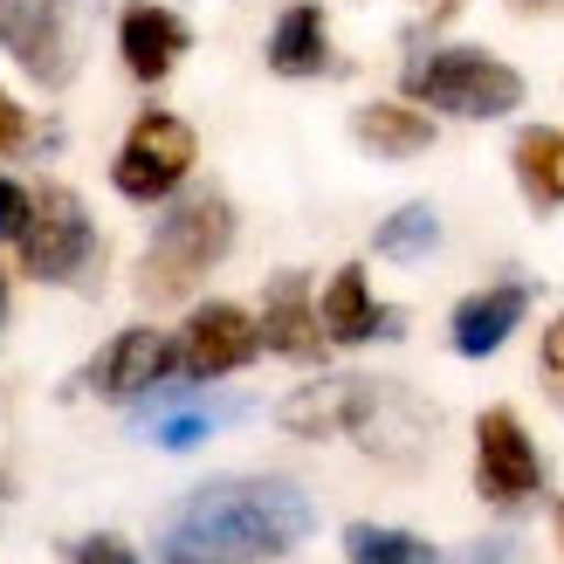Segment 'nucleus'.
Here are the masks:
<instances>
[{
  "label": "nucleus",
  "mask_w": 564,
  "mask_h": 564,
  "mask_svg": "<svg viewBox=\"0 0 564 564\" xmlns=\"http://www.w3.org/2000/svg\"><path fill=\"white\" fill-rule=\"evenodd\" d=\"M523 8H544V0H523Z\"/></svg>",
  "instance_id": "nucleus-30"
},
{
  "label": "nucleus",
  "mask_w": 564,
  "mask_h": 564,
  "mask_svg": "<svg viewBox=\"0 0 564 564\" xmlns=\"http://www.w3.org/2000/svg\"><path fill=\"white\" fill-rule=\"evenodd\" d=\"M14 241H21V269L35 282H76L97 256V228H90V214H83V200L69 186L28 193V228Z\"/></svg>",
  "instance_id": "nucleus-4"
},
{
  "label": "nucleus",
  "mask_w": 564,
  "mask_h": 564,
  "mask_svg": "<svg viewBox=\"0 0 564 564\" xmlns=\"http://www.w3.org/2000/svg\"><path fill=\"white\" fill-rule=\"evenodd\" d=\"M310 496L296 482H207L200 496H186L173 523H165V557H207V564H262L282 557L310 538Z\"/></svg>",
  "instance_id": "nucleus-1"
},
{
  "label": "nucleus",
  "mask_w": 564,
  "mask_h": 564,
  "mask_svg": "<svg viewBox=\"0 0 564 564\" xmlns=\"http://www.w3.org/2000/svg\"><path fill=\"white\" fill-rule=\"evenodd\" d=\"M0 48L48 90L76 76V28L63 0H0Z\"/></svg>",
  "instance_id": "nucleus-8"
},
{
  "label": "nucleus",
  "mask_w": 564,
  "mask_h": 564,
  "mask_svg": "<svg viewBox=\"0 0 564 564\" xmlns=\"http://www.w3.org/2000/svg\"><path fill=\"white\" fill-rule=\"evenodd\" d=\"M351 131H358V145L379 152V159H413V152L434 145V124L420 118L413 104H365L351 118Z\"/></svg>",
  "instance_id": "nucleus-16"
},
{
  "label": "nucleus",
  "mask_w": 564,
  "mask_h": 564,
  "mask_svg": "<svg viewBox=\"0 0 564 564\" xmlns=\"http://www.w3.org/2000/svg\"><path fill=\"white\" fill-rule=\"evenodd\" d=\"M345 551H351V564H441L427 538H413V530H386V523H351Z\"/></svg>",
  "instance_id": "nucleus-20"
},
{
  "label": "nucleus",
  "mask_w": 564,
  "mask_h": 564,
  "mask_svg": "<svg viewBox=\"0 0 564 564\" xmlns=\"http://www.w3.org/2000/svg\"><path fill=\"white\" fill-rule=\"evenodd\" d=\"M523 310H530V290H517V282H496V290L468 296L455 310V351L462 358H489L502 337L523 324Z\"/></svg>",
  "instance_id": "nucleus-14"
},
{
  "label": "nucleus",
  "mask_w": 564,
  "mask_h": 564,
  "mask_svg": "<svg viewBox=\"0 0 564 564\" xmlns=\"http://www.w3.org/2000/svg\"><path fill=\"white\" fill-rule=\"evenodd\" d=\"M447 564H517V538H475L468 551H455Z\"/></svg>",
  "instance_id": "nucleus-24"
},
{
  "label": "nucleus",
  "mask_w": 564,
  "mask_h": 564,
  "mask_svg": "<svg viewBox=\"0 0 564 564\" xmlns=\"http://www.w3.org/2000/svg\"><path fill=\"white\" fill-rule=\"evenodd\" d=\"M557 523H564V502H557Z\"/></svg>",
  "instance_id": "nucleus-31"
},
{
  "label": "nucleus",
  "mask_w": 564,
  "mask_h": 564,
  "mask_svg": "<svg viewBox=\"0 0 564 564\" xmlns=\"http://www.w3.org/2000/svg\"><path fill=\"white\" fill-rule=\"evenodd\" d=\"M345 434H358V441L372 447V455H386V462H406V455H420V447H427V434H434V413L420 406V400H406L400 386L351 379Z\"/></svg>",
  "instance_id": "nucleus-9"
},
{
  "label": "nucleus",
  "mask_w": 564,
  "mask_h": 564,
  "mask_svg": "<svg viewBox=\"0 0 564 564\" xmlns=\"http://www.w3.org/2000/svg\"><path fill=\"white\" fill-rule=\"evenodd\" d=\"M475 489L496 510H517V502H530L544 489V462H538V447H530L523 420L510 406H489L475 420Z\"/></svg>",
  "instance_id": "nucleus-6"
},
{
  "label": "nucleus",
  "mask_w": 564,
  "mask_h": 564,
  "mask_svg": "<svg viewBox=\"0 0 564 564\" xmlns=\"http://www.w3.org/2000/svg\"><path fill=\"white\" fill-rule=\"evenodd\" d=\"M434 241H441V214L434 207H400V214H386L379 220V235H372V248L379 256H392V262H420V256H434Z\"/></svg>",
  "instance_id": "nucleus-21"
},
{
  "label": "nucleus",
  "mask_w": 564,
  "mask_h": 564,
  "mask_svg": "<svg viewBox=\"0 0 564 564\" xmlns=\"http://www.w3.org/2000/svg\"><path fill=\"white\" fill-rule=\"evenodd\" d=\"M406 90L447 118H510L523 104V76L489 48H434L406 69Z\"/></svg>",
  "instance_id": "nucleus-3"
},
{
  "label": "nucleus",
  "mask_w": 564,
  "mask_h": 564,
  "mask_svg": "<svg viewBox=\"0 0 564 564\" xmlns=\"http://www.w3.org/2000/svg\"><path fill=\"white\" fill-rule=\"evenodd\" d=\"M165 564H207V557H165Z\"/></svg>",
  "instance_id": "nucleus-28"
},
{
  "label": "nucleus",
  "mask_w": 564,
  "mask_h": 564,
  "mask_svg": "<svg viewBox=\"0 0 564 564\" xmlns=\"http://www.w3.org/2000/svg\"><path fill=\"white\" fill-rule=\"evenodd\" d=\"M235 413H248V406H241V400H193V406H165V413H152L145 434H152L159 447H200L214 427H228Z\"/></svg>",
  "instance_id": "nucleus-18"
},
{
  "label": "nucleus",
  "mask_w": 564,
  "mask_h": 564,
  "mask_svg": "<svg viewBox=\"0 0 564 564\" xmlns=\"http://www.w3.org/2000/svg\"><path fill=\"white\" fill-rule=\"evenodd\" d=\"M69 564H138V551L124 538H83L69 544Z\"/></svg>",
  "instance_id": "nucleus-22"
},
{
  "label": "nucleus",
  "mask_w": 564,
  "mask_h": 564,
  "mask_svg": "<svg viewBox=\"0 0 564 564\" xmlns=\"http://www.w3.org/2000/svg\"><path fill=\"white\" fill-rule=\"evenodd\" d=\"M317 324H324V345H365V337L392 330V317L372 303V282H365L358 262L330 275V290H324V303H317Z\"/></svg>",
  "instance_id": "nucleus-13"
},
{
  "label": "nucleus",
  "mask_w": 564,
  "mask_h": 564,
  "mask_svg": "<svg viewBox=\"0 0 564 564\" xmlns=\"http://www.w3.org/2000/svg\"><path fill=\"white\" fill-rule=\"evenodd\" d=\"M434 8H455V0H434Z\"/></svg>",
  "instance_id": "nucleus-29"
},
{
  "label": "nucleus",
  "mask_w": 564,
  "mask_h": 564,
  "mask_svg": "<svg viewBox=\"0 0 564 564\" xmlns=\"http://www.w3.org/2000/svg\"><path fill=\"white\" fill-rule=\"evenodd\" d=\"M262 345L269 351H282V358H296V365H310V358H324V324H317V303H310V282L296 275V269H282L275 282H269V303H262Z\"/></svg>",
  "instance_id": "nucleus-12"
},
{
  "label": "nucleus",
  "mask_w": 564,
  "mask_h": 564,
  "mask_svg": "<svg viewBox=\"0 0 564 564\" xmlns=\"http://www.w3.org/2000/svg\"><path fill=\"white\" fill-rule=\"evenodd\" d=\"M228 241H235V207L220 200V193H193V200H180L159 220L145 262H138V290H145L152 303L193 296V282L228 256Z\"/></svg>",
  "instance_id": "nucleus-2"
},
{
  "label": "nucleus",
  "mask_w": 564,
  "mask_h": 564,
  "mask_svg": "<svg viewBox=\"0 0 564 564\" xmlns=\"http://www.w3.org/2000/svg\"><path fill=\"white\" fill-rule=\"evenodd\" d=\"M186 42H193V28L173 8H159V0H131V8L118 14V48H124V69L138 83H165L180 69Z\"/></svg>",
  "instance_id": "nucleus-11"
},
{
  "label": "nucleus",
  "mask_w": 564,
  "mask_h": 564,
  "mask_svg": "<svg viewBox=\"0 0 564 564\" xmlns=\"http://www.w3.org/2000/svg\"><path fill=\"white\" fill-rule=\"evenodd\" d=\"M544 386H551L557 400H564V317L544 330Z\"/></svg>",
  "instance_id": "nucleus-25"
},
{
  "label": "nucleus",
  "mask_w": 564,
  "mask_h": 564,
  "mask_svg": "<svg viewBox=\"0 0 564 564\" xmlns=\"http://www.w3.org/2000/svg\"><path fill=\"white\" fill-rule=\"evenodd\" d=\"M193 124L173 118V110H145V118L131 124L118 165H110V180H118L124 200H165L186 173H193Z\"/></svg>",
  "instance_id": "nucleus-5"
},
{
  "label": "nucleus",
  "mask_w": 564,
  "mask_h": 564,
  "mask_svg": "<svg viewBox=\"0 0 564 564\" xmlns=\"http://www.w3.org/2000/svg\"><path fill=\"white\" fill-rule=\"evenodd\" d=\"M517 180L538 207H564V131L530 124L517 138Z\"/></svg>",
  "instance_id": "nucleus-17"
},
{
  "label": "nucleus",
  "mask_w": 564,
  "mask_h": 564,
  "mask_svg": "<svg viewBox=\"0 0 564 564\" xmlns=\"http://www.w3.org/2000/svg\"><path fill=\"white\" fill-rule=\"evenodd\" d=\"M0 324H8V275H0Z\"/></svg>",
  "instance_id": "nucleus-27"
},
{
  "label": "nucleus",
  "mask_w": 564,
  "mask_h": 564,
  "mask_svg": "<svg viewBox=\"0 0 564 564\" xmlns=\"http://www.w3.org/2000/svg\"><path fill=\"white\" fill-rule=\"evenodd\" d=\"M256 351H262V330H256V317H248L241 303H200L186 317V330L173 337V372L207 386V379L241 372Z\"/></svg>",
  "instance_id": "nucleus-7"
},
{
  "label": "nucleus",
  "mask_w": 564,
  "mask_h": 564,
  "mask_svg": "<svg viewBox=\"0 0 564 564\" xmlns=\"http://www.w3.org/2000/svg\"><path fill=\"white\" fill-rule=\"evenodd\" d=\"M159 379H173V337L145 330V324L118 330L90 358V392H104V400H138V392H152Z\"/></svg>",
  "instance_id": "nucleus-10"
},
{
  "label": "nucleus",
  "mask_w": 564,
  "mask_h": 564,
  "mask_svg": "<svg viewBox=\"0 0 564 564\" xmlns=\"http://www.w3.org/2000/svg\"><path fill=\"white\" fill-rule=\"evenodd\" d=\"M28 228V186L21 180H0V241H14Z\"/></svg>",
  "instance_id": "nucleus-23"
},
{
  "label": "nucleus",
  "mask_w": 564,
  "mask_h": 564,
  "mask_svg": "<svg viewBox=\"0 0 564 564\" xmlns=\"http://www.w3.org/2000/svg\"><path fill=\"white\" fill-rule=\"evenodd\" d=\"M345 406H351V379H324V386H303L296 400H282V427L290 434H345Z\"/></svg>",
  "instance_id": "nucleus-19"
},
{
  "label": "nucleus",
  "mask_w": 564,
  "mask_h": 564,
  "mask_svg": "<svg viewBox=\"0 0 564 564\" xmlns=\"http://www.w3.org/2000/svg\"><path fill=\"white\" fill-rule=\"evenodd\" d=\"M21 138H28V118H21V104H14L8 90H0V152H14Z\"/></svg>",
  "instance_id": "nucleus-26"
},
{
  "label": "nucleus",
  "mask_w": 564,
  "mask_h": 564,
  "mask_svg": "<svg viewBox=\"0 0 564 564\" xmlns=\"http://www.w3.org/2000/svg\"><path fill=\"white\" fill-rule=\"evenodd\" d=\"M324 63H330V21H324L317 0H296L269 28V69L275 76H317Z\"/></svg>",
  "instance_id": "nucleus-15"
}]
</instances>
